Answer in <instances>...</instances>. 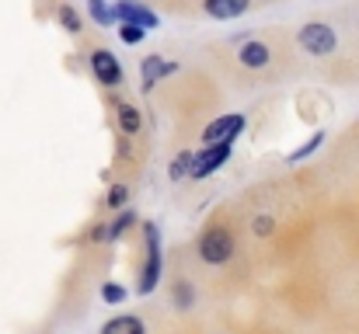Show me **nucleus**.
Returning a JSON list of instances; mask_svg holds the SVG:
<instances>
[{"label": "nucleus", "instance_id": "obj_1", "mask_svg": "<svg viewBox=\"0 0 359 334\" xmlns=\"http://www.w3.org/2000/svg\"><path fill=\"white\" fill-rule=\"evenodd\" d=\"M143 237H147V265L140 275V293L147 296L157 289V279H161V233L154 223H143Z\"/></svg>", "mask_w": 359, "mask_h": 334}, {"label": "nucleus", "instance_id": "obj_12", "mask_svg": "<svg viewBox=\"0 0 359 334\" xmlns=\"http://www.w3.org/2000/svg\"><path fill=\"white\" fill-rule=\"evenodd\" d=\"M116 111H119L122 132H126V136H136V132H140V125H143L140 109H136V105H129V102H122V105H116Z\"/></svg>", "mask_w": 359, "mask_h": 334}, {"label": "nucleus", "instance_id": "obj_19", "mask_svg": "<svg viewBox=\"0 0 359 334\" xmlns=\"http://www.w3.org/2000/svg\"><path fill=\"white\" fill-rule=\"evenodd\" d=\"M102 300H105V303H122V300H126V289H122L119 282H105V286H102Z\"/></svg>", "mask_w": 359, "mask_h": 334}, {"label": "nucleus", "instance_id": "obj_13", "mask_svg": "<svg viewBox=\"0 0 359 334\" xmlns=\"http://www.w3.org/2000/svg\"><path fill=\"white\" fill-rule=\"evenodd\" d=\"M133 223H136V213H133V209L119 213V216H116V223L105 230V240H119V237L126 233V230H129V226H133Z\"/></svg>", "mask_w": 359, "mask_h": 334}, {"label": "nucleus", "instance_id": "obj_15", "mask_svg": "<svg viewBox=\"0 0 359 334\" xmlns=\"http://www.w3.org/2000/svg\"><path fill=\"white\" fill-rule=\"evenodd\" d=\"M56 18H60V25H63L70 35H77V32H81V14H77L70 4H67V7H60V14H56Z\"/></svg>", "mask_w": 359, "mask_h": 334}, {"label": "nucleus", "instance_id": "obj_2", "mask_svg": "<svg viewBox=\"0 0 359 334\" xmlns=\"http://www.w3.org/2000/svg\"><path fill=\"white\" fill-rule=\"evenodd\" d=\"M199 254H203V261H210V265H224V261L234 254V237H231V230H224V226L206 230L203 240H199Z\"/></svg>", "mask_w": 359, "mask_h": 334}, {"label": "nucleus", "instance_id": "obj_4", "mask_svg": "<svg viewBox=\"0 0 359 334\" xmlns=\"http://www.w3.org/2000/svg\"><path fill=\"white\" fill-rule=\"evenodd\" d=\"M300 46L311 56H328L335 49V28L325 25V21H311V25L300 28Z\"/></svg>", "mask_w": 359, "mask_h": 334}, {"label": "nucleus", "instance_id": "obj_14", "mask_svg": "<svg viewBox=\"0 0 359 334\" xmlns=\"http://www.w3.org/2000/svg\"><path fill=\"white\" fill-rule=\"evenodd\" d=\"M88 4H91V18H95L102 28L119 21V18H116V11H112V7H105V0H88Z\"/></svg>", "mask_w": 359, "mask_h": 334}, {"label": "nucleus", "instance_id": "obj_11", "mask_svg": "<svg viewBox=\"0 0 359 334\" xmlns=\"http://www.w3.org/2000/svg\"><path fill=\"white\" fill-rule=\"evenodd\" d=\"M102 334H147V328H143V321H140V317L122 314V317H112V321L102 328Z\"/></svg>", "mask_w": 359, "mask_h": 334}, {"label": "nucleus", "instance_id": "obj_17", "mask_svg": "<svg viewBox=\"0 0 359 334\" xmlns=\"http://www.w3.org/2000/svg\"><path fill=\"white\" fill-rule=\"evenodd\" d=\"M119 39L126 42V46H140V42L147 39V32L136 28V25H119Z\"/></svg>", "mask_w": 359, "mask_h": 334}, {"label": "nucleus", "instance_id": "obj_9", "mask_svg": "<svg viewBox=\"0 0 359 334\" xmlns=\"http://www.w3.org/2000/svg\"><path fill=\"white\" fill-rule=\"evenodd\" d=\"M178 67L175 63H168V60H161V56H147L143 60V91H154V84L161 81V77H168V74H175Z\"/></svg>", "mask_w": 359, "mask_h": 334}, {"label": "nucleus", "instance_id": "obj_3", "mask_svg": "<svg viewBox=\"0 0 359 334\" xmlns=\"http://www.w3.org/2000/svg\"><path fill=\"white\" fill-rule=\"evenodd\" d=\"M241 129H244V115H220V118H213L210 125H206V132H203V143L206 146H231L234 139L241 136Z\"/></svg>", "mask_w": 359, "mask_h": 334}, {"label": "nucleus", "instance_id": "obj_10", "mask_svg": "<svg viewBox=\"0 0 359 334\" xmlns=\"http://www.w3.org/2000/svg\"><path fill=\"white\" fill-rule=\"evenodd\" d=\"M238 60L248 67V70H262L269 60H272V49L265 46V42H244L238 53Z\"/></svg>", "mask_w": 359, "mask_h": 334}, {"label": "nucleus", "instance_id": "obj_6", "mask_svg": "<svg viewBox=\"0 0 359 334\" xmlns=\"http://www.w3.org/2000/svg\"><path fill=\"white\" fill-rule=\"evenodd\" d=\"M227 157H231V146H206L203 153H192V178H210V174H217L224 164H227Z\"/></svg>", "mask_w": 359, "mask_h": 334}, {"label": "nucleus", "instance_id": "obj_5", "mask_svg": "<svg viewBox=\"0 0 359 334\" xmlns=\"http://www.w3.org/2000/svg\"><path fill=\"white\" fill-rule=\"evenodd\" d=\"M91 74H95V81L105 84V88H119L122 84V67L109 49H95V53H91Z\"/></svg>", "mask_w": 359, "mask_h": 334}, {"label": "nucleus", "instance_id": "obj_18", "mask_svg": "<svg viewBox=\"0 0 359 334\" xmlns=\"http://www.w3.org/2000/svg\"><path fill=\"white\" fill-rule=\"evenodd\" d=\"M189 171H192V153H178L175 164H171V178L178 181V178H185Z\"/></svg>", "mask_w": 359, "mask_h": 334}, {"label": "nucleus", "instance_id": "obj_20", "mask_svg": "<svg viewBox=\"0 0 359 334\" xmlns=\"http://www.w3.org/2000/svg\"><path fill=\"white\" fill-rule=\"evenodd\" d=\"M251 230H255L258 237H269V233L276 230V220H272V216H255V223H251Z\"/></svg>", "mask_w": 359, "mask_h": 334}, {"label": "nucleus", "instance_id": "obj_22", "mask_svg": "<svg viewBox=\"0 0 359 334\" xmlns=\"http://www.w3.org/2000/svg\"><path fill=\"white\" fill-rule=\"evenodd\" d=\"M126 195H129V192H126V185H112V192H109V206H112V209L126 206Z\"/></svg>", "mask_w": 359, "mask_h": 334}, {"label": "nucleus", "instance_id": "obj_16", "mask_svg": "<svg viewBox=\"0 0 359 334\" xmlns=\"http://www.w3.org/2000/svg\"><path fill=\"white\" fill-rule=\"evenodd\" d=\"M321 139H325V132H314V136H311V139H307V143H304L300 150H293V153H290V160L297 164V160H304V157H311V153H314V150L321 146Z\"/></svg>", "mask_w": 359, "mask_h": 334}, {"label": "nucleus", "instance_id": "obj_7", "mask_svg": "<svg viewBox=\"0 0 359 334\" xmlns=\"http://www.w3.org/2000/svg\"><path fill=\"white\" fill-rule=\"evenodd\" d=\"M116 18H119L122 25H136V28H143V32L157 28V14H154L150 7H143L140 0H119V4H116Z\"/></svg>", "mask_w": 359, "mask_h": 334}, {"label": "nucleus", "instance_id": "obj_21", "mask_svg": "<svg viewBox=\"0 0 359 334\" xmlns=\"http://www.w3.org/2000/svg\"><path fill=\"white\" fill-rule=\"evenodd\" d=\"M175 303H178L182 310H189V307H192V289H189L185 282H182V286H175Z\"/></svg>", "mask_w": 359, "mask_h": 334}, {"label": "nucleus", "instance_id": "obj_8", "mask_svg": "<svg viewBox=\"0 0 359 334\" xmlns=\"http://www.w3.org/2000/svg\"><path fill=\"white\" fill-rule=\"evenodd\" d=\"M251 7V0H203V11L217 21H234Z\"/></svg>", "mask_w": 359, "mask_h": 334}]
</instances>
